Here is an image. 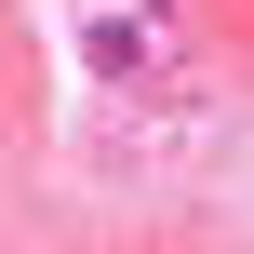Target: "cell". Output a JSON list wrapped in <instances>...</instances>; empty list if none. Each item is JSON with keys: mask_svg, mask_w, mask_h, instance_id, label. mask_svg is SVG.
<instances>
[{"mask_svg": "<svg viewBox=\"0 0 254 254\" xmlns=\"http://www.w3.org/2000/svg\"><path fill=\"white\" fill-rule=\"evenodd\" d=\"M80 54H94V80L147 94V80L174 67V13H161V0H121V13H94V27H80Z\"/></svg>", "mask_w": 254, "mask_h": 254, "instance_id": "1", "label": "cell"}]
</instances>
